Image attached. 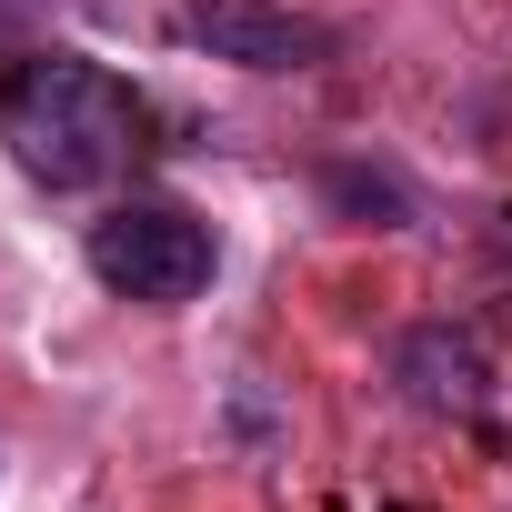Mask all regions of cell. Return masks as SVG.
I'll return each instance as SVG.
<instances>
[{"mask_svg": "<svg viewBox=\"0 0 512 512\" xmlns=\"http://www.w3.org/2000/svg\"><path fill=\"white\" fill-rule=\"evenodd\" d=\"M0 141H11L21 181H41V191H101L141 141V101L121 71H101L81 51H31L0 81Z\"/></svg>", "mask_w": 512, "mask_h": 512, "instance_id": "cell-1", "label": "cell"}, {"mask_svg": "<svg viewBox=\"0 0 512 512\" xmlns=\"http://www.w3.org/2000/svg\"><path fill=\"white\" fill-rule=\"evenodd\" d=\"M211 262H221V241H211V221H191L181 201H121V211L91 221V272H101V292H121V302L171 312V302H191V292L211 282Z\"/></svg>", "mask_w": 512, "mask_h": 512, "instance_id": "cell-2", "label": "cell"}, {"mask_svg": "<svg viewBox=\"0 0 512 512\" xmlns=\"http://www.w3.org/2000/svg\"><path fill=\"white\" fill-rule=\"evenodd\" d=\"M161 31L201 61H231V71H322L342 51V31L292 11V0H171Z\"/></svg>", "mask_w": 512, "mask_h": 512, "instance_id": "cell-3", "label": "cell"}, {"mask_svg": "<svg viewBox=\"0 0 512 512\" xmlns=\"http://www.w3.org/2000/svg\"><path fill=\"white\" fill-rule=\"evenodd\" d=\"M392 382H402V402L432 412V422H482V412H492V362H482V342L452 332V322L402 332V342H392Z\"/></svg>", "mask_w": 512, "mask_h": 512, "instance_id": "cell-4", "label": "cell"}, {"mask_svg": "<svg viewBox=\"0 0 512 512\" xmlns=\"http://www.w3.org/2000/svg\"><path fill=\"white\" fill-rule=\"evenodd\" d=\"M322 191H332V211H352V221H372V231H402V221H412V191H402L392 171L332 161V171H322Z\"/></svg>", "mask_w": 512, "mask_h": 512, "instance_id": "cell-5", "label": "cell"}]
</instances>
